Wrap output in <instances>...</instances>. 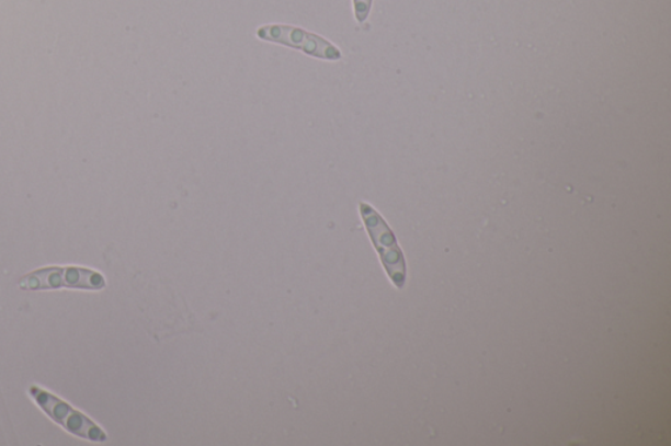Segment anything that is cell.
<instances>
[{
  "label": "cell",
  "mask_w": 671,
  "mask_h": 446,
  "mask_svg": "<svg viewBox=\"0 0 671 446\" xmlns=\"http://www.w3.org/2000/svg\"><path fill=\"white\" fill-rule=\"evenodd\" d=\"M29 393L33 401L38 404L46 415H48L53 422H56L65 431L73 436L83 438V441L92 443H104L109 441L105 432L95 422L80 412L71 405L58 398L55 394L49 393L43 388L33 387L30 388Z\"/></svg>",
  "instance_id": "1"
},
{
  "label": "cell",
  "mask_w": 671,
  "mask_h": 446,
  "mask_svg": "<svg viewBox=\"0 0 671 446\" xmlns=\"http://www.w3.org/2000/svg\"><path fill=\"white\" fill-rule=\"evenodd\" d=\"M360 214L380 256L382 265H384L395 287L401 289L405 287L407 279L406 260L398 242H396L391 228L387 226L377 209L365 202L360 203Z\"/></svg>",
  "instance_id": "2"
},
{
  "label": "cell",
  "mask_w": 671,
  "mask_h": 446,
  "mask_svg": "<svg viewBox=\"0 0 671 446\" xmlns=\"http://www.w3.org/2000/svg\"><path fill=\"white\" fill-rule=\"evenodd\" d=\"M106 287V281L99 272L84 267H44L23 276L19 288L24 290L48 289H86L100 290Z\"/></svg>",
  "instance_id": "3"
},
{
  "label": "cell",
  "mask_w": 671,
  "mask_h": 446,
  "mask_svg": "<svg viewBox=\"0 0 671 446\" xmlns=\"http://www.w3.org/2000/svg\"><path fill=\"white\" fill-rule=\"evenodd\" d=\"M258 37L266 43L278 44L307 54V56L330 60H340L342 53L330 41L315 33L284 24H268L260 26Z\"/></svg>",
  "instance_id": "4"
},
{
  "label": "cell",
  "mask_w": 671,
  "mask_h": 446,
  "mask_svg": "<svg viewBox=\"0 0 671 446\" xmlns=\"http://www.w3.org/2000/svg\"><path fill=\"white\" fill-rule=\"evenodd\" d=\"M354 15L360 24L365 23L371 15L373 0H353Z\"/></svg>",
  "instance_id": "5"
}]
</instances>
